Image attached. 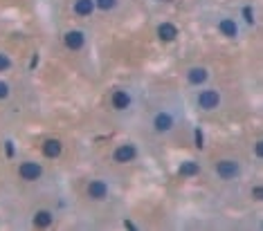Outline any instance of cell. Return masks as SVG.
I'll return each instance as SVG.
<instances>
[{
  "label": "cell",
  "mask_w": 263,
  "mask_h": 231,
  "mask_svg": "<svg viewBox=\"0 0 263 231\" xmlns=\"http://www.w3.org/2000/svg\"><path fill=\"white\" fill-rule=\"evenodd\" d=\"M135 157H137V148L133 144H124V146H117L115 153H113V160L117 164H129L133 162Z\"/></svg>",
  "instance_id": "cell-1"
},
{
  "label": "cell",
  "mask_w": 263,
  "mask_h": 231,
  "mask_svg": "<svg viewBox=\"0 0 263 231\" xmlns=\"http://www.w3.org/2000/svg\"><path fill=\"white\" fill-rule=\"evenodd\" d=\"M218 104H221V94L216 90H203L198 94V106L203 110H216Z\"/></svg>",
  "instance_id": "cell-2"
},
{
  "label": "cell",
  "mask_w": 263,
  "mask_h": 231,
  "mask_svg": "<svg viewBox=\"0 0 263 231\" xmlns=\"http://www.w3.org/2000/svg\"><path fill=\"white\" fill-rule=\"evenodd\" d=\"M239 171L241 168L234 160H221V162L216 164V173H218V178H223V179H234L239 175Z\"/></svg>",
  "instance_id": "cell-3"
},
{
  "label": "cell",
  "mask_w": 263,
  "mask_h": 231,
  "mask_svg": "<svg viewBox=\"0 0 263 231\" xmlns=\"http://www.w3.org/2000/svg\"><path fill=\"white\" fill-rule=\"evenodd\" d=\"M43 173V166L36 162H23L20 164V168H18V175L23 179H27V182H34V179H38Z\"/></svg>",
  "instance_id": "cell-4"
},
{
  "label": "cell",
  "mask_w": 263,
  "mask_h": 231,
  "mask_svg": "<svg viewBox=\"0 0 263 231\" xmlns=\"http://www.w3.org/2000/svg\"><path fill=\"white\" fill-rule=\"evenodd\" d=\"M63 43L68 50H72V52H76V50H81L83 43H86V36H83V32H79V29H72V32H68V34L63 36Z\"/></svg>",
  "instance_id": "cell-5"
},
{
  "label": "cell",
  "mask_w": 263,
  "mask_h": 231,
  "mask_svg": "<svg viewBox=\"0 0 263 231\" xmlns=\"http://www.w3.org/2000/svg\"><path fill=\"white\" fill-rule=\"evenodd\" d=\"M106 195H108V186H106V182L93 179V182L88 184V197H90V200H104Z\"/></svg>",
  "instance_id": "cell-6"
},
{
  "label": "cell",
  "mask_w": 263,
  "mask_h": 231,
  "mask_svg": "<svg viewBox=\"0 0 263 231\" xmlns=\"http://www.w3.org/2000/svg\"><path fill=\"white\" fill-rule=\"evenodd\" d=\"M153 128L158 130V133H167L173 128V117L169 112H158V115L153 117Z\"/></svg>",
  "instance_id": "cell-7"
},
{
  "label": "cell",
  "mask_w": 263,
  "mask_h": 231,
  "mask_svg": "<svg viewBox=\"0 0 263 231\" xmlns=\"http://www.w3.org/2000/svg\"><path fill=\"white\" fill-rule=\"evenodd\" d=\"M158 36H160V41L171 43V41L178 38V29H175V25H171V23H162L158 27Z\"/></svg>",
  "instance_id": "cell-8"
},
{
  "label": "cell",
  "mask_w": 263,
  "mask_h": 231,
  "mask_svg": "<svg viewBox=\"0 0 263 231\" xmlns=\"http://www.w3.org/2000/svg\"><path fill=\"white\" fill-rule=\"evenodd\" d=\"M61 150H63V146H61L58 139H47L45 144H43V155L50 157V160H54V157L61 155Z\"/></svg>",
  "instance_id": "cell-9"
},
{
  "label": "cell",
  "mask_w": 263,
  "mask_h": 231,
  "mask_svg": "<svg viewBox=\"0 0 263 231\" xmlns=\"http://www.w3.org/2000/svg\"><path fill=\"white\" fill-rule=\"evenodd\" d=\"M218 29H221V34L227 36V38H236V34H239V27H236V23H234L232 18H223L221 23H218Z\"/></svg>",
  "instance_id": "cell-10"
},
{
  "label": "cell",
  "mask_w": 263,
  "mask_h": 231,
  "mask_svg": "<svg viewBox=\"0 0 263 231\" xmlns=\"http://www.w3.org/2000/svg\"><path fill=\"white\" fill-rule=\"evenodd\" d=\"M207 70L205 68H191L187 72V79H189V83H193V86H200V83H205L207 81Z\"/></svg>",
  "instance_id": "cell-11"
},
{
  "label": "cell",
  "mask_w": 263,
  "mask_h": 231,
  "mask_svg": "<svg viewBox=\"0 0 263 231\" xmlns=\"http://www.w3.org/2000/svg\"><path fill=\"white\" fill-rule=\"evenodd\" d=\"M94 12V0H76L75 14L76 16H90Z\"/></svg>",
  "instance_id": "cell-12"
},
{
  "label": "cell",
  "mask_w": 263,
  "mask_h": 231,
  "mask_svg": "<svg viewBox=\"0 0 263 231\" xmlns=\"http://www.w3.org/2000/svg\"><path fill=\"white\" fill-rule=\"evenodd\" d=\"M113 106H115V110H126L131 106V97L126 92H122V90H117L113 94Z\"/></svg>",
  "instance_id": "cell-13"
},
{
  "label": "cell",
  "mask_w": 263,
  "mask_h": 231,
  "mask_svg": "<svg viewBox=\"0 0 263 231\" xmlns=\"http://www.w3.org/2000/svg\"><path fill=\"white\" fill-rule=\"evenodd\" d=\"M52 213H50V211H45V209H43V211H36V215H34V227H41V229H45V227H50L52 225Z\"/></svg>",
  "instance_id": "cell-14"
},
{
  "label": "cell",
  "mask_w": 263,
  "mask_h": 231,
  "mask_svg": "<svg viewBox=\"0 0 263 231\" xmlns=\"http://www.w3.org/2000/svg\"><path fill=\"white\" fill-rule=\"evenodd\" d=\"M200 166L196 162H182L180 168H178V173L182 175V178H193V175H198Z\"/></svg>",
  "instance_id": "cell-15"
},
{
  "label": "cell",
  "mask_w": 263,
  "mask_h": 231,
  "mask_svg": "<svg viewBox=\"0 0 263 231\" xmlns=\"http://www.w3.org/2000/svg\"><path fill=\"white\" fill-rule=\"evenodd\" d=\"M117 0H94V7H99L101 12H111V9H115Z\"/></svg>",
  "instance_id": "cell-16"
},
{
  "label": "cell",
  "mask_w": 263,
  "mask_h": 231,
  "mask_svg": "<svg viewBox=\"0 0 263 231\" xmlns=\"http://www.w3.org/2000/svg\"><path fill=\"white\" fill-rule=\"evenodd\" d=\"M9 65H12L9 56H7V54H0V72H5V70H9Z\"/></svg>",
  "instance_id": "cell-17"
},
{
  "label": "cell",
  "mask_w": 263,
  "mask_h": 231,
  "mask_svg": "<svg viewBox=\"0 0 263 231\" xmlns=\"http://www.w3.org/2000/svg\"><path fill=\"white\" fill-rule=\"evenodd\" d=\"M243 18H245L247 25L254 23V14H252V7H243Z\"/></svg>",
  "instance_id": "cell-18"
},
{
  "label": "cell",
  "mask_w": 263,
  "mask_h": 231,
  "mask_svg": "<svg viewBox=\"0 0 263 231\" xmlns=\"http://www.w3.org/2000/svg\"><path fill=\"white\" fill-rule=\"evenodd\" d=\"M9 97V86L5 81H0V99H7Z\"/></svg>",
  "instance_id": "cell-19"
},
{
  "label": "cell",
  "mask_w": 263,
  "mask_h": 231,
  "mask_svg": "<svg viewBox=\"0 0 263 231\" xmlns=\"http://www.w3.org/2000/svg\"><path fill=\"white\" fill-rule=\"evenodd\" d=\"M193 139H196V146H198V148H203V130H200V128H196V135H193Z\"/></svg>",
  "instance_id": "cell-20"
},
{
  "label": "cell",
  "mask_w": 263,
  "mask_h": 231,
  "mask_svg": "<svg viewBox=\"0 0 263 231\" xmlns=\"http://www.w3.org/2000/svg\"><path fill=\"white\" fill-rule=\"evenodd\" d=\"M5 150H7V157H14V144L12 142H7L5 144Z\"/></svg>",
  "instance_id": "cell-21"
},
{
  "label": "cell",
  "mask_w": 263,
  "mask_h": 231,
  "mask_svg": "<svg viewBox=\"0 0 263 231\" xmlns=\"http://www.w3.org/2000/svg\"><path fill=\"white\" fill-rule=\"evenodd\" d=\"M252 193H254V197H257V200H261V186H254V191H252Z\"/></svg>",
  "instance_id": "cell-22"
}]
</instances>
